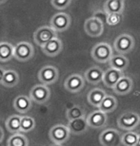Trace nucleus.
Listing matches in <instances>:
<instances>
[{
  "label": "nucleus",
  "mask_w": 140,
  "mask_h": 146,
  "mask_svg": "<svg viewBox=\"0 0 140 146\" xmlns=\"http://www.w3.org/2000/svg\"><path fill=\"white\" fill-rule=\"evenodd\" d=\"M87 123H88L89 127L95 128V129H99V128H103L107 123V115L100 110L92 111L87 116L86 118Z\"/></svg>",
  "instance_id": "obj_13"
},
{
  "label": "nucleus",
  "mask_w": 140,
  "mask_h": 146,
  "mask_svg": "<svg viewBox=\"0 0 140 146\" xmlns=\"http://www.w3.org/2000/svg\"><path fill=\"white\" fill-rule=\"evenodd\" d=\"M133 88V82L132 80V78L128 77V76H123L116 83L115 86L113 87V90L117 95H126L132 91Z\"/></svg>",
  "instance_id": "obj_16"
},
{
  "label": "nucleus",
  "mask_w": 140,
  "mask_h": 146,
  "mask_svg": "<svg viewBox=\"0 0 140 146\" xmlns=\"http://www.w3.org/2000/svg\"><path fill=\"white\" fill-rule=\"evenodd\" d=\"M50 146H63V145H61V144H52V145H50Z\"/></svg>",
  "instance_id": "obj_36"
},
{
  "label": "nucleus",
  "mask_w": 140,
  "mask_h": 146,
  "mask_svg": "<svg viewBox=\"0 0 140 146\" xmlns=\"http://www.w3.org/2000/svg\"><path fill=\"white\" fill-rule=\"evenodd\" d=\"M70 130L69 128L64 124H56L51 128L49 132V136L51 141L54 144H61L68 141L70 139Z\"/></svg>",
  "instance_id": "obj_5"
},
{
  "label": "nucleus",
  "mask_w": 140,
  "mask_h": 146,
  "mask_svg": "<svg viewBox=\"0 0 140 146\" xmlns=\"http://www.w3.org/2000/svg\"><path fill=\"white\" fill-rule=\"evenodd\" d=\"M135 41L133 37L127 33L120 34L119 36H117L115 41V44H113L115 49L120 55H124L131 52L135 48Z\"/></svg>",
  "instance_id": "obj_3"
},
{
  "label": "nucleus",
  "mask_w": 140,
  "mask_h": 146,
  "mask_svg": "<svg viewBox=\"0 0 140 146\" xmlns=\"http://www.w3.org/2000/svg\"><path fill=\"white\" fill-rule=\"evenodd\" d=\"M51 97V90L44 84H36L30 91V99L36 104H45Z\"/></svg>",
  "instance_id": "obj_9"
},
{
  "label": "nucleus",
  "mask_w": 140,
  "mask_h": 146,
  "mask_svg": "<svg viewBox=\"0 0 140 146\" xmlns=\"http://www.w3.org/2000/svg\"><path fill=\"white\" fill-rule=\"evenodd\" d=\"M84 30L86 33L91 37L100 36L104 31V24L95 17H90L85 21Z\"/></svg>",
  "instance_id": "obj_11"
},
{
  "label": "nucleus",
  "mask_w": 140,
  "mask_h": 146,
  "mask_svg": "<svg viewBox=\"0 0 140 146\" xmlns=\"http://www.w3.org/2000/svg\"><path fill=\"white\" fill-rule=\"evenodd\" d=\"M139 134L135 131H128L121 135V144L124 146H135L138 141Z\"/></svg>",
  "instance_id": "obj_27"
},
{
  "label": "nucleus",
  "mask_w": 140,
  "mask_h": 146,
  "mask_svg": "<svg viewBox=\"0 0 140 146\" xmlns=\"http://www.w3.org/2000/svg\"><path fill=\"white\" fill-rule=\"evenodd\" d=\"M19 82V75L16 71L13 69H9L5 71V74L3 76L1 84L6 87H13L15 86Z\"/></svg>",
  "instance_id": "obj_25"
},
{
  "label": "nucleus",
  "mask_w": 140,
  "mask_h": 146,
  "mask_svg": "<svg viewBox=\"0 0 140 146\" xmlns=\"http://www.w3.org/2000/svg\"><path fill=\"white\" fill-rule=\"evenodd\" d=\"M14 46L8 42L0 43V62L6 63L13 58Z\"/></svg>",
  "instance_id": "obj_24"
},
{
  "label": "nucleus",
  "mask_w": 140,
  "mask_h": 146,
  "mask_svg": "<svg viewBox=\"0 0 140 146\" xmlns=\"http://www.w3.org/2000/svg\"><path fill=\"white\" fill-rule=\"evenodd\" d=\"M117 100L111 95H106L105 98L103 99V101L101 102V104H99L98 110H100L101 112L105 113L107 115L108 113H111L113 111H115L117 107Z\"/></svg>",
  "instance_id": "obj_22"
},
{
  "label": "nucleus",
  "mask_w": 140,
  "mask_h": 146,
  "mask_svg": "<svg viewBox=\"0 0 140 146\" xmlns=\"http://www.w3.org/2000/svg\"><path fill=\"white\" fill-rule=\"evenodd\" d=\"M13 107L18 113L25 114L31 108V100L25 95L17 96L13 101Z\"/></svg>",
  "instance_id": "obj_19"
},
{
  "label": "nucleus",
  "mask_w": 140,
  "mask_h": 146,
  "mask_svg": "<svg viewBox=\"0 0 140 146\" xmlns=\"http://www.w3.org/2000/svg\"><path fill=\"white\" fill-rule=\"evenodd\" d=\"M3 138H4V132H3V129L0 126V142L3 141Z\"/></svg>",
  "instance_id": "obj_34"
},
{
  "label": "nucleus",
  "mask_w": 140,
  "mask_h": 146,
  "mask_svg": "<svg viewBox=\"0 0 140 146\" xmlns=\"http://www.w3.org/2000/svg\"><path fill=\"white\" fill-rule=\"evenodd\" d=\"M123 72L120 70H116L115 68H108L106 71L104 72L103 78H102V82L104 84L109 88H112L115 86L116 83L123 77Z\"/></svg>",
  "instance_id": "obj_14"
},
{
  "label": "nucleus",
  "mask_w": 140,
  "mask_h": 146,
  "mask_svg": "<svg viewBox=\"0 0 140 146\" xmlns=\"http://www.w3.org/2000/svg\"><path fill=\"white\" fill-rule=\"evenodd\" d=\"M99 141L103 146H119L121 145V134L116 129L108 128L100 134Z\"/></svg>",
  "instance_id": "obj_8"
},
{
  "label": "nucleus",
  "mask_w": 140,
  "mask_h": 146,
  "mask_svg": "<svg viewBox=\"0 0 140 146\" xmlns=\"http://www.w3.org/2000/svg\"><path fill=\"white\" fill-rule=\"evenodd\" d=\"M57 37V33L49 26H43L37 29L33 34V40L37 46H43L51 40Z\"/></svg>",
  "instance_id": "obj_6"
},
{
  "label": "nucleus",
  "mask_w": 140,
  "mask_h": 146,
  "mask_svg": "<svg viewBox=\"0 0 140 146\" xmlns=\"http://www.w3.org/2000/svg\"><path fill=\"white\" fill-rule=\"evenodd\" d=\"M5 71L6 69L2 66H0V84H1V82H2V79H3V76L5 74Z\"/></svg>",
  "instance_id": "obj_33"
},
{
  "label": "nucleus",
  "mask_w": 140,
  "mask_h": 146,
  "mask_svg": "<svg viewBox=\"0 0 140 146\" xmlns=\"http://www.w3.org/2000/svg\"><path fill=\"white\" fill-rule=\"evenodd\" d=\"M113 55L112 46L108 43H98L92 49V57L97 63H108Z\"/></svg>",
  "instance_id": "obj_2"
},
{
  "label": "nucleus",
  "mask_w": 140,
  "mask_h": 146,
  "mask_svg": "<svg viewBox=\"0 0 140 146\" xmlns=\"http://www.w3.org/2000/svg\"><path fill=\"white\" fill-rule=\"evenodd\" d=\"M42 51L49 57H54L57 56L58 54L62 51L63 44L61 42L59 38H54V39L51 40L50 42L45 44L44 46H41Z\"/></svg>",
  "instance_id": "obj_15"
},
{
  "label": "nucleus",
  "mask_w": 140,
  "mask_h": 146,
  "mask_svg": "<svg viewBox=\"0 0 140 146\" xmlns=\"http://www.w3.org/2000/svg\"><path fill=\"white\" fill-rule=\"evenodd\" d=\"M34 55V48L28 42H20L14 46L13 57L19 62H27Z\"/></svg>",
  "instance_id": "obj_4"
},
{
  "label": "nucleus",
  "mask_w": 140,
  "mask_h": 146,
  "mask_svg": "<svg viewBox=\"0 0 140 146\" xmlns=\"http://www.w3.org/2000/svg\"><path fill=\"white\" fill-rule=\"evenodd\" d=\"M135 146H140V135H139V137H138V141H137V142H136Z\"/></svg>",
  "instance_id": "obj_35"
},
{
  "label": "nucleus",
  "mask_w": 140,
  "mask_h": 146,
  "mask_svg": "<svg viewBox=\"0 0 140 146\" xmlns=\"http://www.w3.org/2000/svg\"><path fill=\"white\" fill-rule=\"evenodd\" d=\"M20 121L21 117L18 115H11L6 121V127L9 132L16 134L20 132Z\"/></svg>",
  "instance_id": "obj_26"
},
{
  "label": "nucleus",
  "mask_w": 140,
  "mask_h": 146,
  "mask_svg": "<svg viewBox=\"0 0 140 146\" xmlns=\"http://www.w3.org/2000/svg\"><path fill=\"white\" fill-rule=\"evenodd\" d=\"M8 146H29V141L23 134L16 133L9 138Z\"/></svg>",
  "instance_id": "obj_29"
},
{
  "label": "nucleus",
  "mask_w": 140,
  "mask_h": 146,
  "mask_svg": "<svg viewBox=\"0 0 140 146\" xmlns=\"http://www.w3.org/2000/svg\"><path fill=\"white\" fill-rule=\"evenodd\" d=\"M125 2L123 0H108L103 4V11L106 14H121L124 11Z\"/></svg>",
  "instance_id": "obj_18"
},
{
  "label": "nucleus",
  "mask_w": 140,
  "mask_h": 146,
  "mask_svg": "<svg viewBox=\"0 0 140 146\" xmlns=\"http://www.w3.org/2000/svg\"><path fill=\"white\" fill-rule=\"evenodd\" d=\"M104 72L99 66H92L85 72V80L91 84H97L102 82Z\"/></svg>",
  "instance_id": "obj_20"
},
{
  "label": "nucleus",
  "mask_w": 140,
  "mask_h": 146,
  "mask_svg": "<svg viewBox=\"0 0 140 146\" xmlns=\"http://www.w3.org/2000/svg\"><path fill=\"white\" fill-rule=\"evenodd\" d=\"M36 127V121L33 118L29 116L21 117V121H20V132L27 133L30 132Z\"/></svg>",
  "instance_id": "obj_30"
},
{
  "label": "nucleus",
  "mask_w": 140,
  "mask_h": 146,
  "mask_svg": "<svg viewBox=\"0 0 140 146\" xmlns=\"http://www.w3.org/2000/svg\"><path fill=\"white\" fill-rule=\"evenodd\" d=\"M111 68H115L116 70H120L123 72L129 66V59L125 55L115 54L113 55L109 61Z\"/></svg>",
  "instance_id": "obj_21"
},
{
  "label": "nucleus",
  "mask_w": 140,
  "mask_h": 146,
  "mask_svg": "<svg viewBox=\"0 0 140 146\" xmlns=\"http://www.w3.org/2000/svg\"><path fill=\"white\" fill-rule=\"evenodd\" d=\"M51 4L56 10H65L72 4V1L71 0H52Z\"/></svg>",
  "instance_id": "obj_32"
},
{
  "label": "nucleus",
  "mask_w": 140,
  "mask_h": 146,
  "mask_svg": "<svg viewBox=\"0 0 140 146\" xmlns=\"http://www.w3.org/2000/svg\"><path fill=\"white\" fill-rule=\"evenodd\" d=\"M67 127L69 128L70 133L74 134V135H81V134L85 133L88 130L89 125L87 123L86 118L83 117V118L70 121Z\"/></svg>",
  "instance_id": "obj_17"
},
{
  "label": "nucleus",
  "mask_w": 140,
  "mask_h": 146,
  "mask_svg": "<svg viewBox=\"0 0 140 146\" xmlns=\"http://www.w3.org/2000/svg\"><path fill=\"white\" fill-rule=\"evenodd\" d=\"M85 86L84 78L80 74H72L65 80L64 86L67 91L71 93H77L83 89Z\"/></svg>",
  "instance_id": "obj_12"
},
{
  "label": "nucleus",
  "mask_w": 140,
  "mask_h": 146,
  "mask_svg": "<svg viewBox=\"0 0 140 146\" xmlns=\"http://www.w3.org/2000/svg\"><path fill=\"white\" fill-rule=\"evenodd\" d=\"M72 18L68 13H58L54 14L51 19V27L56 33L66 31L71 26Z\"/></svg>",
  "instance_id": "obj_7"
},
{
  "label": "nucleus",
  "mask_w": 140,
  "mask_h": 146,
  "mask_svg": "<svg viewBox=\"0 0 140 146\" xmlns=\"http://www.w3.org/2000/svg\"><path fill=\"white\" fill-rule=\"evenodd\" d=\"M66 117L68 121H72V119H76L79 118L85 117V110L82 106H74L66 111Z\"/></svg>",
  "instance_id": "obj_28"
},
{
  "label": "nucleus",
  "mask_w": 140,
  "mask_h": 146,
  "mask_svg": "<svg viewBox=\"0 0 140 146\" xmlns=\"http://www.w3.org/2000/svg\"><path fill=\"white\" fill-rule=\"evenodd\" d=\"M106 92L101 88H92L91 91H89L88 95H87V99L91 106L94 107H98L101 102L106 96Z\"/></svg>",
  "instance_id": "obj_23"
},
{
  "label": "nucleus",
  "mask_w": 140,
  "mask_h": 146,
  "mask_svg": "<svg viewBox=\"0 0 140 146\" xmlns=\"http://www.w3.org/2000/svg\"><path fill=\"white\" fill-rule=\"evenodd\" d=\"M105 21H106V23L109 26H112V27L116 26L121 22V14H117V13L107 14Z\"/></svg>",
  "instance_id": "obj_31"
},
{
  "label": "nucleus",
  "mask_w": 140,
  "mask_h": 146,
  "mask_svg": "<svg viewBox=\"0 0 140 146\" xmlns=\"http://www.w3.org/2000/svg\"><path fill=\"white\" fill-rule=\"evenodd\" d=\"M58 70L54 66H45L40 68L38 72V79L41 82V84L50 86L54 84L58 79Z\"/></svg>",
  "instance_id": "obj_10"
},
{
  "label": "nucleus",
  "mask_w": 140,
  "mask_h": 146,
  "mask_svg": "<svg viewBox=\"0 0 140 146\" xmlns=\"http://www.w3.org/2000/svg\"><path fill=\"white\" fill-rule=\"evenodd\" d=\"M140 123V116L139 114L133 111H128V112L122 113L117 119V125L122 130L133 131L135 129Z\"/></svg>",
  "instance_id": "obj_1"
}]
</instances>
